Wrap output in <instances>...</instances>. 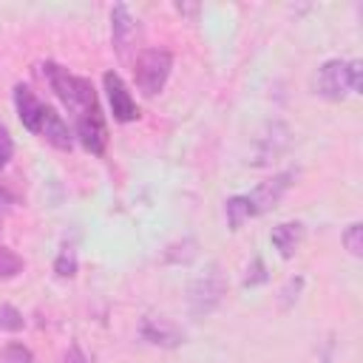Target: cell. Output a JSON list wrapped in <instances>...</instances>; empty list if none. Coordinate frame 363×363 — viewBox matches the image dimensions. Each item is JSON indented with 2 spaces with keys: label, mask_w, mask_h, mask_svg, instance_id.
I'll list each match as a JSON object with an SVG mask.
<instances>
[{
  "label": "cell",
  "mask_w": 363,
  "mask_h": 363,
  "mask_svg": "<svg viewBox=\"0 0 363 363\" xmlns=\"http://www.w3.org/2000/svg\"><path fill=\"white\" fill-rule=\"evenodd\" d=\"M312 88L318 96L323 99H332V102H340L352 94V68L346 60H326L315 79H312Z\"/></svg>",
  "instance_id": "4"
},
{
  "label": "cell",
  "mask_w": 363,
  "mask_h": 363,
  "mask_svg": "<svg viewBox=\"0 0 363 363\" xmlns=\"http://www.w3.org/2000/svg\"><path fill=\"white\" fill-rule=\"evenodd\" d=\"M3 363H34V354L23 343H9L3 352Z\"/></svg>",
  "instance_id": "17"
},
{
  "label": "cell",
  "mask_w": 363,
  "mask_h": 363,
  "mask_svg": "<svg viewBox=\"0 0 363 363\" xmlns=\"http://www.w3.org/2000/svg\"><path fill=\"white\" fill-rule=\"evenodd\" d=\"M45 77L51 82V91L60 96V102L68 111H74V116L82 113L91 105H99L96 102V91H94V85L85 77H74V74H68L65 68H60L54 62L45 65Z\"/></svg>",
  "instance_id": "1"
},
{
  "label": "cell",
  "mask_w": 363,
  "mask_h": 363,
  "mask_svg": "<svg viewBox=\"0 0 363 363\" xmlns=\"http://www.w3.org/2000/svg\"><path fill=\"white\" fill-rule=\"evenodd\" d=\"M23 258L14 252V250H9V247H3L0 244V281H9V278H17L20 272H23Z\"/></svg>",
  "instance_id": "14"
},
{
  "label": "cell",
  "mask_w": 363,
  "mask_h": 363,
  "mask_svg": "<svg viewBox=\"0 0 363 363\" xmlns=\"http://www.w3.org/2000/svg\"><path fill=\"white\" fill-rule=\"evenodd\" d=\"M301 286H303V278H292V281L286 284V289H284V306H289V303H292V298H298Z\"/></svg>",
  "instance_id": "22"
},
{
  "label": "cell",
  "mask_w": 363,
  "mask_h": 363,
  "mask_svg": "<svg viewBox=\"0 0 363 363\" xmlns=\"http://www.w3.org/2000/svg\"><path fill=\"white\" fill-rule=\"evenodd\" d=\"M74 119H77V139L82 142V147L94 156H102L105 145H108V128H105V119L99 113V105L85 108Z\"/></svg>",
  "instance_id": "6"
},
{
  "label": "cell",
  "mask_w": 363,
  "mask_h": 363,
  "mask_svg": "<svg viewBox=\"0 0 363 363\" xmlns=\"http://www.w3.org/2000/svg\"><path fill=\"white\" fill-rule=\"evenodd\" d=\"M40 136H43L48 145L60 147V150H71V145H74L65 119H62L54 108H48V105H45V113H43V122H40Z\"/></svg>",
  "instance_id": "11"
},
{
  "label": "cell",
  "mask_w": 363,
  "mask_h": 363,
  "mask_svg": "<svg viewBox=\"0 0 363 363\" xmlns=\"http://www.w3.org/2000/svg\"><path fill=\"white\" fill-rule=\"evenodd\" d=\"M14 108H17V116L23 122L26 130L31 133H40V122H43V113H45V105L34 96V91L28 85H14Z\"/></svg>",
  "instance_id": "9"
},
{
  "label": "cell",
  "mask_w": 363,
  "mask_h": 363,
  "mask_svg": "<svg viewBox=\"0 0 363 363\" xmlns=\"http://www.w3.org/2000/svg\"><path fill=\"white\" fill-rule=\"evenodd\" d=\"M54 272H57L60 278H74V275H77V255H74L71 247H62V250H60V255H57V261H54Z\"/></svg>",
  "instance_id": "15"
},
{
  "label": "cell",
  "mask_w": 363,
  "mask_h": 363,
  "mask_svg": "<svg viewBox=\"0 0 363 363\" xmlns=\"http://www.w3.org/2000/svg\"><path fill=\"white\" fill-rule=\"evenodd\" d=\"M295 170H284V173H275L272 179H267V182H261L252 193H247V204H250V216H261V213H267V210H272L281 199H284V193L292 187V182H295Z\"/></svg>",
  "instance_id": "5"
},
{
  "label": "cell",
  "mask_w": 363,
  "mask_h": 363,
  "mask_svg": "<svg viewBox=\"0 0 363 363\" xmlns=\"http://www.w3.org/2000/svg\"><path fill=\"white\" fill-rule=\"evenodd\" d=\"M142 337L147 340V343H153V346H162V349H176V346H182L184 343V332L173 323V320H167V318H153V315H147L145 320H142Z\"/></svg>",
  "instance_id": "8"
},
{
  "label": "cell",
  "mask_w": 363,
  "mask_h": 363,
  "mask_svg": "<svg viewBox=\"0 0 363 363\" xmlns=\"http://www.w3.org/2000/svg\"><path fill=\"white\" fill-rule=\"evenodd\" d=\"M0 329H23V315L14 309V306H0Z\"/></svg>",
  "instance_id": "19"
},
{
  "label": "cell",
  "mask_w": 363,
  "mask_h": 363,
  "mask_svg": "<svg viewBox=\"0 0 363 363\" xmlns=\"http://www.w3.org/2000/svg\"><path fill=\"white\" fill-rule=\"evenodd\" d=\"M349 68H352V94H360V91H363V79H360L363 65H360V60H352Z\"/></svg>",
  "instance_id": "21"
},
{
  "label": "cell",
  "mask_w": 363,
  "mask_h": 363,
  "mask_svg": "<svg viewBox=\"0 0 363 363\" xmlns=\"http://www.w3.org/2000/svg\"><path fill=\"white\" fill-rule=\"evenodd\" d=\"M343 244H346V250H349L354 258L363 255V224H360V221H354V224L346 227V233H343Z\"/></svg>",
  "instance_id": "16"
},
{
  "label": "cell",
  "mask_w": 363,
  "mask_h": 363,
  "mask_svg": "<svg viewBox=\"0 0 363 363\" xmlns=\"http://www.w3.org/2000/svg\"><path fill=\"white\" fill-rule=\"evenodd\" d=\"M267 281V267L261 258H252V264L247 267V275H244V286H258Z\"/></svg>",
  "instance_id": "18"
},
{
  "label": "cell",
  "mask_w": 363,
  "mask_h": 363,
  "mask_svg": "<svg viewBox=\"0 0 363 363\" xmlns=\"http://www.w3.org/2000/svg\"><path fill=\"white\" fill-rule=\"evenodd\" d=\"M11 156H14V142H11V133H9V128L0 122V170L11 162Z\"/></svg>",
  "instance_id": "20"
},
{
  "label": "cell",
  "mask_w": 363,
  "mask_h": 363,
  "mask_svg": "<svg viewBox=\"0 0 363 363\" xmlns=\"http://www.w3.org/2000/svg\"><path fill=\"white\" fill-rule=\"evenodd\" d=\"M62 363H91V360L82 354L79 346H68V352L62 354Z\"/></svg>",
  "instance_id": "23"
},
{
  "label": "cell",
  "mask_w": 363,
  "mask_h": 363,
  "mask_svg": "<svg viewBox=\"0 0 363 363\" xmlns=\"http://www.w3.org/2000/svg\"><path fill=\"white\" fill-rule=\"evenodd\" d=\"M102 85L108 94V105L116 122H133L139 116V105L133 99V94L128 91V85L122 82V77L116 71H105L102 74Z\"/></svg>",
  "instance_id": "7"
},
{
  "label": "cell",
  "mask_w": 363,
  "mask_h": 363,
  "mask_svg": "<svg viewBox=\"0 0 363 363\" xmlns=\"http://www.w3.org/2000/svg\"><path fill=\"white\" fill-rule=\"evenodd\" d=\"M224 295H227V281H224V275L218 272V267L210 264L207 272L199 275V278L190 284V289H187L190 315H193V318H207L210 312L218 309V303L224 301Z\"/></svg>",
  "instance_id": "3"
},
{
  "label": "cell",
  "mask_w": 363,
  "mask_h": 363,
  "mask_svg": "<svg viewBox=\"0 0 363 363\" xmlns=\"http://www.w3.org/2000/svg\"><path fill=\"white\" fill-rule=\"evenodd\" d=\"M224 213H227V224H230V230H238V227H241V224L250 218V204H247V196H233V199H227Z\"/></svg>",
  "instance_id": "13"
},
{
  "label": "cell",
  "mask_w": 363,
  "mask_h": 363,
  "mask_svg": "<svg viewBox=\"0 0 363 363\" xmlns=\"http://www.w3.org/2000/svg\"><path fill=\"white\" fill-rule=\"evenodd\" d=\"M269 241H272V247L278 250L281 258H292L295 250H298L301 241H303V224H301V221H281V224L272 227Z\"/></svg>",
  "instance_id": "12"
},
{
  "label": "cell",
  "mask_w": 363,
  "mask_h": 363,
  "mask_svg": "<svg viewBox=\"0 0 363 363\" xmlns=\"http://www.w3.org/2000/svg\"><path fill=\"white\" fill-rule=\"evenodd\" d=\"M133 34H136V23H133L128 6L116 3V6L111 9V40H113V48H116L119 57L128 54V45H130Z\"/></svg>",
  "instance_id": "10"
},
{
  "label": "cell",
  "mask_w": 363,
  "mask_h": 363,
  "mask_svg": "<svg viewBox=\"0 0 363 363\" xmlns=\"http://www.w3.org/2000/svg\"><path fill=\"white\" fill-rule=\"evenodd\" d=\"M173 71V54L164 48H145L133 62V79L136 88L145 96H156L164 91L167 77Z\"/></svg>",
  "instance_id": "2"
}]
</instances>
